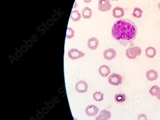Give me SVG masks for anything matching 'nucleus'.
<instances>
[{"mask_svg": "<svg viewBox=\"0 0 160 120\" xmlns=\"http://www.w3.org/2000/svg\"><path fill=\"white\" fill-rule=\"evenodd\" d=\"M88 87H89V86L87 83L84 81L81 80L77 83L75 88L77 92H78L79 93H83L87 91Z\"/></svg>", "mask_w": 160, "mask_h": 120, "instance_id": "423d86ee", "label": "nucleus"}, {"mask_svg": "<svg viewBox=\"0 0 160 120\" xmlns=\"http://www.w3.org/2000/svg\"><path fill=\"white\" fill-rule=\"evenodd\" d=\"M81 14L77 10L73 11L70 15V18L74 22H77L80 20Z\"/></svg>", "mask_w": 160, "mask_h": 120, "instance_id": "f3484780", "label": "nucleus"}, {"mask_svg": "<svg viewBox=\"0 0 160 120\" xmlns=\"http://www.w3.org/2000/svg\"><path fill=\"white\" fill-rule=\"evenodd\" d=\"M112 8V5L110 0H99L98 2V9L100 12H105Z\"/></svg>", "mask_w": 160, "mask_h": 120, "instance_id": "20e7f679", "label": "nucleus"}, {"mask_svg": "<svg viewBox=\"0 0 160 120\" xmlns=\"http://www.w3.org/2000/svg\"><path fill=\"white\" fill-rule=\"evenodd\" d=\"M111 111H107V110H102L99 114L98 116H97L95 120H108L111 118Z\"/></svg>", "mask_w": 160, "mask_h": 120, "instance_id": "9d476101", "label": "nucleus"}, {"mask_svg": "<svg viewBox=\"0 0 160 120\" xmlns=\"http://www.w3.org/2000/svg\"><path fill=\"white\" fill-rule=\"evenodd\" d=\"M68 56L72 60H76L84 57L85 53L76 49H71L68 52Z\"/></svg>", "mask_w": 160, "mask_h": 120, "instance_id": "39448f33", "label": "nucleus"}, {"mask_svg": "<svg viewBox=\"0 0 160 120\" xmlns=\"http://www.w3.org/2000/svg\"><path fill=\"white\" fill-rule=\"evenodd\" d=\"M146 77L147 79L150 81L156 80L158 78L157 72L154 70H149L146 73Z\"/></svg>", "mask_w": 160, "mask_h": 120, "instance_id": "ddd939ff", "label": "nucleus"}, {"mask_svg": "<svg viewBox=\"0 0 160 120\" xmlns=\"http://www.w3.org/2000/svg\"><path fill=\"white\" fill-rule=\"evenodd\" d=\"M82 16L84 19H90L92 16V10L88 7H85L82 11Z\"/></svg>", "mask_w": 160, "mask_h": 120, "instance_id": "4468645a", "label": "nucleus"}, {"mask_svg": "<svg viewBox=\"0 0 160 120\" xmlns=\"http://www.w3.org/2000/svg\"><path fill=\"white\" fill-rule=\"evenodd\" d=\"M156 97L158 99L160 100V88H159V89H158L157 92L156 93Z\"/></svg>", "mask_w": 160, "mask_h": 120, "instance_id": "5701e85b", "label": "nucleus"}, {"mask_svg": "<svg viewBox=\"0 0 160 120\" xmlns=\"http://www.w3.org/2000/svg\"><path fill=\"white\" fill-rule=\"evenodd\" d=\"M103 95L104 94L102 93V92L97 91L94 93L93 97L95 101H102L103 100Z\"/></svg>", "mask_w": 160, "mask_h": 120, "instance_id": "6ab92c4d", "label": "nucleus"}, {"mask_svg": "<svg viewBox=\"0 0 160 120\" xmlns=\"http://www.w3.org/2000/svg\"><path fill=\"white\" fill-rule=\"evenodd\" d=\"M125 10L124 8L116 6L112 10V14L115 18L117 19L122 18L125 15Z\"/></svg>", "mask_w": 160, "mask_h": 120, "instance_id": "6e6552de", "label": "nucleus"}, {"mask_svg": "<svg viewBox=\"0 0 160 120\" xmlns=\"http://www.w3.org/2000/svg\"><path fill=\"white\" fill-rule=\"evenodd\" d=\"M112 1H118V0H112Z\"/></svg>", "mask_w": 160, "mask_h": 120, "instance_id": "bb28decb", "label": "nucleus"}, {"mask_svg": "<svg viewBox=\"0 0 160 120\" xmlns=\"http://www.w3.org/2000/svg\"></svg>", "mask_w": 160, "mask_h": 120, "instance_id": "cd10ccee", "label": "nucleus"}, {"mask_svg": "<svg viewBox=\"0 0 160 120\" xmlns=\"http://www.w3.org/2000/svg\"><path fill=\"white\" fill-rule=\"evenodd\" d=\"M146 55L147 57L150 58H153L155 57L156 54V50L155 48L152 47H149L145 50Z\"/></svg>", "mask_w": 160, "mask_h": 120, "instance_id": "2eb2a0df", "label": "nucleus"}, {"mask_svg": "<svg viewBox=\"0 0 160 120\" xmlns=\"http://www.w3.org/2000/svg\"><path fill=\"white\" fill-rule=\"evenodd\" d=\"M77 1H76V2L75 3L74 5V6H73V8L74 9V8H77Z\"/></svg>", "mask_w": 160, "mask_h": 120, "instance_id": "393cba45", "label": "nucleus"}, {"mask_svg": "<svg viewBox=\"0 0 160 120\" xmlns=\"http://www.w3.org/2000/svg\"><path fill=\"white\" fill-rule=\"evenodd\" d=\"M143 11L139 7H135L132 13V16L135 18H140L142 17Z\"/></svg>", "mask_w": 160, "mask_h": 120, "instance_id": "a211bd4d", "label": "nucleus"}, {"mask_svg": "<svg viewBox=\"0 0 160 120\" xmlns=\"http://www.w3.org/2000/svg\"><path fill=\"white\" fill-rule=\"evenodd\" d=\"M75 36V31L71 27H68L67 29L66 37L67 39H71Z\"/></svg>", "mask_w": 160, "mask_h": 120, "instance_id": "aec40b11", "label": "nucleus"}, {"mask_svg": "<svg viewBox=\"0 0 160 120\" xmlns=\"http://www.w3.org/2000/svg\"><path fill=\"white\" fill-rule=\"evenodd\" d=\"M123 78L121 75L113 73L111 74L108 78V82L115 86H118L122 83Z\"/></svg>", "mask_w": 160, "mask_h": 120, "instance_id": "7ed1b4c3", "label": "nucleus"}, {"mask_svg": "<svg viewBox=\"0 0 160 120\" xmlns=\"http://www.w3.org/2000/svg\"><path fill=\"white\" fill-rule=\"evenodd\" d=\"M138 120H148V119L147 116L145 114H142L138 115Z\"/></svg>", "mask_w": 160, "mask_h": 120, "instance_id": "4be33fe9", "label": "nucleus"}, {"mask_svg": "<svg viewBox=\"0 0 160 120\" xmlns=\"http://www.w3.org/2000/svg\"><path fill=\"white\" fill-rule=\"evenodd\" d=\"M99 73L100 75L103 77H107L110 74L111 71L109 66L106 65H103L99 68Z\"/></svg>", "mask_w": 160, "mask_h": 120, "instance_id": "f8f14e48", "label": "nucleus"}, {"mask_svg": "<svg viewBox=\"0 0 160 120\" xmlns=\"http://www.w3.org/2000/svg\"><path fill=\"white\" fill-rule=\"evenodd\" d=\"M115 101L118 103H122L126 101V96L125 94L119 93L116 94L115 97Z\"/></svg>", "mask_w": 160, "mask_h": 120, "instance_id": "dca6fc26", "label": "nucleus"}, {"mask_svg": "<svg viewBox=\"0 0 160 120\" xmlns=\"http://www.w3.org/2000/svg\"><path fill=\"white\" fill-rule=\"evenodd\" d=\"M141 49L139 47L135 46L129 47L126 50V57L129 59H135L137 56H139L141 54Z\"/></svg>", "mask_w": 160, "mask_h": 120, "instance_id": "f03ea898", "label": "nucleus"}, {"mask_svg": "<svg viewBox=\"0 0 160 120\" xmlns=\"http://www.w3.org/2000/svg\"><path fill=\"white\" fill-rule=\"evenodd\" d=\"M158 8H159V10L160 11V2L159 3V4H158Z\"/></svg>", "mask_w": 160, "mask_h": 120, "instance_id": "a878e982", "label": "nucleus"}, {"mask_svg": "<svg viewBox=\"0 0 160 120\" xmlns=\"http://www.w3.org/2000/svg\"><path fill=\"white\" fill-rule=\"evenodd\" d=\"M85 3H90L91 2V0H83Z\"/></svg>", "mask_w": 160, "mask_h": 120, "instance_id": "b1692460", "label": "nucleus"}, {"mask_svg": "<svg viewBox=\"0 0 160 120\" xmlns=\"http://www.w3.org/2000/svg\"><path fill=\"white\" fill-rule=\"evenodd\" d=\"M99 46V40L95 37H92L88 40V47L91 50H95Z\"/></svg>", "mask_w": 160, "mask_h": 120, "instance_id": "9b49d317", "label": "nucleus"}, {"mask_svg": "<svg viewBox=\"0 0 160 120\" xmlns=\"http://www.w3.org/2000/svg\"><path fill=\"white\" fill-rule=\"evenodd\" d=\"M99 109L94 105H90L87 107L85 110L86 114L88 116H94L98 114Z\"/></svg>", "mask_w": 160, "mask_h": 120, "instance_id": "0eeeda50", "label": "nucleus"}, {"mask_svg": "<svg viewBox=\"0 0 160 120\" xmlns=\"http://www.w3.org/2000/svg\"><path fill=\"white\" fill-rule=\"evenodd\" d=\"M159 88H160L158 86H154L153 87L151 88L149 92L152 96H156V93L157 92Z\"/></svg>", "mask_w": 160, "mask_h": 120, "instance_id": "412c9836", "label": "nucleus"}, {"mask_svg": "<svg viewBox=\"0 0 160 120\" xmlns=\"http://www.w3.org/2000/svg\"><path fill=\"white\" fill-rule=\"evenodd\" d=\"M112 36L123 46L135 40L138 27L133 21L128 19H119L115 22L112 29Z\"/></svg>", "mask_w": 160, "mask_h": 120, "instance_id": "f257e3e1", "label": "nucleus"}, {"mask_svg": "<svg viewBox=\"0 0 160 120\" xmlns=\"http://www.w3.org/2000/svg\"><path fill=\"white\" fill-rule=\"evenodd\" d=\"M116 55V52L115 50L110 48L104 50L103 56L104 59L107 60H112L113 59Z\"/></svg>", "mask_w": 160, "mask_h": 120, "instance_id": "1a4fd4ad", "label": "nucleus"}]
</instances>
